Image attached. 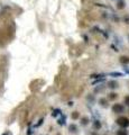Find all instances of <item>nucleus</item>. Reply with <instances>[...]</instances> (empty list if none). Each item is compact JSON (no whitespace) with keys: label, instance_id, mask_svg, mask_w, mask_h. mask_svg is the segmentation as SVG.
I'll return each instance as SVG.
<instances>
[{"label":"nucleus","instance_id":"1","mask_svg":"<svg viewBox=\"0 0 129 135\" xmlns=\"http://www.w3.org/2000/svg\"><path fill=\"white\" fill-rule=\"evenodd\" d=\"M116 123H117V125L121 127V128H127L129 126V118L126 117V116H120V117L117 118Z\"/></svg>","mask_w":129,"mask_h":135},{"label":"nucleus","instance_id":"2","mask_svg":"<svg viewBox=\"0 0 129 135\" xmlns=\"http://www.w3.org/2000/svg\"><path fill=\"white\" fill-rule=\"evenodd\" d=\"M111 109H112V113H115V114H122L125 111V107L121 104H113Z\"/></svg>","mask_w":129,"mask_h":135},{"label":"nucleus","instance_id":"3","mask_svg":"<svg viewBox=\"0 0 129 135\" xmlns=\"http://www.w3.org/2000/svg\"><path fill=\"white\" fill-rule=\"evenodd\" d=\"M69 132L72 133V134H75L79 132V127L75 125V124H70L69 125Z\"/></svg>","mask_w":129,"mask_h":135},{"label":"nucleus","instance_id":"4","mask_svg":"<svg viewBox=\"0 0 129 135\" xmlns=\"http://www.w3.org/2000/svg\"><path fill=\"white\" fill-rule=\"evenodd\" d=\"M107 86H108V88L109 89H116V88H118V82L117 81H115V80H111V81H108V83H107Z\"/></svg>","mask_w":129,"mask_h":135},{"label":"nucleus","instance_id":"5","mask_svg":"<svg viewBox=\"0 0 129 135\" xmlns=\"http://www.w3.org/2000/svg\"><path fill=\"white\" fill-rule=\"evenodd\" d=\"M117 8L119 10H122L125 7H126V2H125V0H117V3H116Z\"/></svg>","mask_w":129,"mask_h":135},{"label":"nucleus","instance_id":"6","mask_svg":"<svg viewBox=\"0 0 129 135\" xmlns=\"http://www.w3.org/2000/svg\"><path fill=\"white\" fill-rule=\"evenodd\" d=\"M93 130L94 131H99L101 127H102V124L100 121H98V119H96V121H93Z\"/></svg>","mask_w":129,"mask_h":135},{"label":"nucleus","instance_id":"7","mask_svg":"<svg viewBox=\"0 0 129 135\" xmlns=\"http://www.w3.org/2000/svg\"><path fill=\"white\" fill-rule=\"evenodd\" d=\"M65 122H66V116L65 115H61V117L57 119V124L61 126H63V125H65Z\"/></svg>","mask_w":129,"mask_h":135},{"label":"nucleus","instance_id":"8","mask_svg":"<svg viewBox=\"0 0 129 135\" xmlns=\"http://www.w3.org/2000/svg\"><path fill=\"white\" fill-rule=\"evenodd\" d=\"M89 122H90V119H89V117H86V116L80 118V123H81L82 126H86V125L89 124Z\"/></svg>","mask_w":129,"mask_h":135},{"label":"nucleus","instance_id":"9","mask_svg":"<svg viewBox=\"0 0 129 135\" xmlns=\"http://www.w3.org/2000/svg\"><path fill=\"white\" fill-rule=\"evenodd\" d=\"M99 105L101 107H103V108H107L108 107V99H105V98H100L99 99Z\"/></svg>","mask_w":129,"mask_h":135},{"label":"nucleus","instance_id":"10","mask_svg":"<svg viewBox=\"0 0 129 135\" xmlns=\"http://www.w3.org/2000/svg\"><path fill=\"white\" fill-rule=\"evenodd\" d=\"M58 115H62V110L58 109V108H54V109L52 110V116L53 117H57Z\"/></svg>","mask_w":129,"mask_h":135},{"label":"nucleus","instance_id":"11","mask_svg":"<svg viewBox=\"0 0 129 135\" xmlns=\"http://www.w3.org/2000/svg\"><path fill=\"white\" fill-rule=\"evenodd\" d=\"M71 118L73 119V121H77V119H79L80 118V113L79 111H72L71 113Z\"/></svg>","mask_w":129,"mask_h":135},{"label":"nucleus","instance_id":"12","mask_svg":"<svg viewBox=\"0 0 129 135\" xmlns=\"http://www.w3.org/2000/svg\"><path fill=\"white\" fill-rule=\"evenodd\" d=\"M117 98H118V93H116V92H110L108 95V99L109 100H116Z\"/></svg>","mask_w":129,"mask_h":135},{"label":"nucleus","instance_id":"13","mask_svg":"<svg viewBox=\"0 0 129 135\" xmlns=\"http://www.w3.org/2000/svg\"><path fill=\"white\" fill-rule=\"evenodd\" d=\"M119 61H120L121 64H125V65H126L127 63H129V58H127V56H121Z\"/></svg>","mask_w":129,"mask_h":135},{"label":"nucleus","instance_id":"14","mask_svg":"<svg viewBox=\"0 0 129 135\" xmlns=\"http://www.w3.org/2000/svg\"><path fill=\"white\" fill-rule=\"evenodd\" d=\"M116 135H128V133H127L126 128H121L116 133Z\"/></svg>","mask_w":129,"mask_h":135},{"label":"nucleus","instance_id":"15","mask_svg":"<svg viewBox=\"0 0 129 135\" xmlns=\"http://www.w3.org/2000/svg\"><path fill=\"white\" fill-rule=\"evenodd\" d=\"M109 76H111V77H122L124 74L121 72H111V73H109Z\"/></svg>","mask_w":129,"mask_h":135},{"label":"nucleus","instance_id":"16","mask_svg":"<svg viewBox=\"0 0 129 135\" xmlns=\"http://www.w3.org/2000/svg\"><path fill=\"white\" fill-rule=\"evenodd\" d=\"M91 78L92 79H101V78H104V74H92Z\"/></svg>","mask_w":129,"mask_h":135},{"label":"nucleus","instance_id":"17","mask_svg":"<svg viewBox=\"0 0 129 135\" xmlns=\"http://www.w3.org/2000/svg\"><path fill=\"white\" fill-rule=\"evenodd\" d=\"M104 81V78H101V79H97L96 81H93V83L92 85H98V83H101V82H103Z\"/></svg>","mask_w":129,"mask_h":135},{"label":"nucleus","instance_id":"18","mask_svg":"<svg viewBox=\"0 0 129 135\" xmlns=\"http://www.w3.org/2000/svg\"><path fill=\"white\" fill-rule=\"evenodd\" d=\"M124 101H125V104H126V106L129 107V96H126V97H125Z\"/></svg>","mask_w":129,"mask_h":135},{"label":"nucleus","instance_id":"19","mask_svg":"<svg viewBox=\"0 0 129 135\" xmlns=\"http://www.w3.org/2000/svg\"><path fill=\"white\" fill-rule=\"evenodd\" d=\"M43 122H44V119H43V118H40L39 121H38V123H37L36 125H35V127H38V126H40L42 124H43Z\"/></svg>","mask_w":129,"mask_h":135},{"label":"nucleus","instance_id":"20","mask_svg":"<svg viewBox=\"0 0 129 135\" xmlns=\"http://www.w3.org/2000/svg\"><path fill=\"white\" fill-rule=\"evenodd\" d=\"M124 21L126 22V24H129V16L128 15H126V16L124 17Z\"/></svg>","mask_w":129,"mask_h":135},{"label":"nucleus","instance_id":"21","mask_svg":"<svg viewBox=\"0 0 129 135\" xmlns=\"http://www.w3.org/2000/svg\"><path fill=\"white\" fill-rule=\"evenodd\" d=\"M32 134H33V130L29 127V128H28V132H27V135H32Z\"/></svg>","mask_w":129,"mask_h":135},{"label":"nucleus","instance_id":"22","mask_svg":"<svg viewBox=\"0 0 129 135\" xmlns=\"http://www.w3.org/2000/svg\"><path fill=\"white\" fill-rule=\"evenodd\" d=\"M67 106H69V107L73 106V101H69V103H67Z\"/></svg>","mask_w":129,"mask_h":135},{"label":"nucleus","instance_id":"23","mask_svg":"<svg viewBox=\"0 0 129 135\" xmlns=\"http://www.w3.org/2000/svg\"><path fill=\"white\" fill-rule=\"evenodd\" d=\"M90 135H99V134H98L97 132H91V133H90Z\"/></svg>","mask_w":129,"mask_h":135},{"label":"nucleus","instance_id":"24","mask_svg":"<svg viewBox=\"0 0 129 135\" xmlns=\"http://www.w3.org/2000/svg\"><path fill=\"white\" fill-rule=\"evenodd\" d=\"M128 37H129V36H128Z\"/></svg>","mask_w":129,"mask_h":135}]
</instances>
